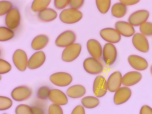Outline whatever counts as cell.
Returning a JSON list of instances; mask_svg holds the SVG:
<instances>
[{"label":"cell","instance_id":"obj_43","mask_svg":"<svg viewBox=\"0 0 152 114\" xmlns=\"http://www.w3.org/2000/svg\"><path fill=\"white\" fill-rule=\"evenodd\" d=\"M150 71L152 75V64L151 65L150 68Z\"/></svg>","mask_w":152,"mask_h":114},{"label":"cell","instance_id":"obj_19","mask_svg":"<svg viewBox=\"0 0 152 114\" xmlns=\"http://www.w3.org/2000/svg\"><path fill=\"white\" fill-rule=\"evenodd\" d=\"M117 31L122 35L130 37L134 34L135 31L133 27L129 23L124 21H118L115 24Z\"/></svg>","mask_w":152,"mask_h":114},{"label":"cell","instance_id":"obj_13","mask_svg":"<svg viewBox=\"0 0 152 114\" xmlns=\"http://www.w3.org/2000/svg\"><path fill=\"white\" fill-rule=\"evenodd\" d=\"M132 43L134 47L138 50L143 53H147L149 50V45L147 38L139 33L135 34L132 38Z\"/></svg>","mask_w":152,"mask_h":114},{"label":"cell","instance_id":"obj_40","mask_svg":"<svg viewBox=\"0 0 152 114\" xmlns=\"http://www.w3.org/2000/svg\"><path fill=\"white\" fill-rule=\"evenodd\" d=\"M140 114H152V108L147 105H144L141 107Z\"/></svg>","mask_w":152,"mask_h":114},{"label":"cell","instance_id":"obj_35","mask_svg":"<svg viewBox=\"0 0 152 114\" xmlns=\"http://www.w3.org/2000/svg\"><path fill=\"white\" fill-rule=\"evenodd\" d=\"M12 68L10 64L6 61L1 59L0 60V74H5L9 72Z\"/></svg>","mask_w":152,"mask_h":114},{"label":"cell","instance_id":"obj_28","mask_svg":"<svg viewBox=\"0 0 152 114\" xmlns=\"http://www.w3.org/2000/svg\"><path fill=\"white\" fill-rule=\"evenodd\" d=\"M14 36V32L10 29L5 27H0V41H5L8 40Z\"/></svg>","mask_w":152,"mask_h":114},{"label":"cell","instance_id":"obj_16","mask_svg":"<svg viewBox=\"0 0 152 114\" xmlns=\"http://www.w3.org/2000/svg\"><path fill=\"white\" fill-rule=\"evenodd\" d=\"M128 61L129 65L134 69L142 71L148 67L147 61L143 58L136 55H131L128 57Z\"/></svg>","mask_w":152,"mask_h":114},{"label":"cell","instance_id":"obj_1","mask_svg":"<svg viewBox=\"0 0 152 114\" xmlns=\"http://www.w3.org/2000/svg\"><path fill=\"white\" fill-rule=\"evenodd\" d=\"M83 17V14L81 12L71 8L63 10L59 15V19L62 22L68 24L78 22Z\"/></svg>","mask_w":152,"mask_h":114},{"label":"cell","instance_id":"obj_33","mask_svg":"<svg viewBox=\"0 0 152 114\" xmlns=\"http://www.w3.org/2000/svg\"><path fill=\"white\" fill-rule=\"evenodd\" d=\"M12 4L7 1H0V15L2 16L7 13L12 9Z\"/></svg>","mask_w":152,"mask_h":114},{"label":"cell","instance_id":"obj_8","mask_svg":"<svg viewBox=\"0 0 152 114\" xmlns=\"http://www.w3.org/2000/svg\"><path fill=\"white\" fill-rule=\"evenodd\" d=\"M107 82L105 78L101 75L97 76L93 84V90L94 94L98 98L104 96L107 90Z\"/></svg>","mask_w":152,"mask_h":114},{"label":"cell","instance_id":"obj_5","mask_svg":"<svg viewBox=\"0 0 152 114\" xmlns=\"http://www.w3.org/2000/svg\"><path fill=\"white\" fill-rule=\"evenodd\" d=\"M117 51L115 46L112 43H107L104 45L102 50V58L107 65H112L115 61Z\"/></svg>","mask_w":152,"mask_h":114},{"label":"cell","instance_id":"obj_27","mask_svg":"<svg viewBox=\"0 0 152 114\" xmlns=\"http://www.w3.org/2000/svg\"><path fill=\"white\" fill-rule=\"evenodd\" d=\"M51 1V0H34L32 3L31 9L34 12H39L46 8Z\"/></svg>","mask_w":152,"mask_h":114},{"label":"cell","instance_id":"obj_10","mask_svg":"<svg viewBox=\"0 0 152 114\" xmlns=\"http://www.w3.org/2000/svg\"><path fill=\"white\" fill-rule=\"evenodd\" d=\"M32 90L29 86L22 85L14 88L11 93L12 99L17 101H22L28 99L32 94Z\"/></svg>","mask_w":152,"mask_h":114},{"label":"cell","instance_id":"obj_37","mask_svg":"<svg viewBox=\"0 0 152 114\" xmlns=\"http://www.w3.org/2000/svg\"><path fill=\"white\" fill-rule=\"evenodd\" d=\"M84 0H69V6L70 8L77 10L80 8L84 4Z\"/></svg>","mask_w":152,"mask_h":114},{"label":"cell","instance_id":"obj_15","mask_svg":"<svg viewBox=\"0 0 152 114\" xmlns=\"http://www.w3.org/2000/svg\"><path fill=\"white\" fill-rule=\"evenodd\" d=\"M122 77L121 73L118 71H115L110 75L107 82V89L109 91L115 92L120 88Z\"/></svg>","mask_w":152,"mask_h":114},{"label":"cell","instance_id":"obj_24","mask_svg":"<svg viewBox=\"0 0 152 114\" xmlns=\"http://www.w3.org/2000/svg\"><path fill=\"white\" fill-rule=\"evenodd\" d=\"M57 16L56 12L50 8H47L39 12L37 14L38 19L44 22L51 21L56 19Z\"/></svg>","mask_w":152,"mask_h":114},{"label":"cell","instance_id":"obj_41","mask_svg":"<svg viewBox=\"0 0 152 114\" xmlns=\"http://www.w3.org/2000/svg\"><path fill=\"white\" fill-rule=\"evenodd\" d=\"M120 2L126 6L132 5L137 3L140 0H120Z\"/></svg>","mask_w":152,"mask_h":114},{"label":"cell","instance_id":"obj_6","mask_svg":"<svg viewBox=\"0 0 152 114\" xmlns=\"http://www.w3.org/2000/svg\"><path fill=\"white\" fill-rule=\"evenodd\" d=\"M50 80L56 86L64 87L69 85L73 78L69 73L64 72H59L54 73L50 77Z\"/></svg>","mask_w":152,"mask_h":114},{"label":"cell","instance_id":"obj_25","mask_svg":"<svg viewBox=\"0 0 152 114\" xmlns=\"http://www.w3.org/2000/svg\"><path fill=\"white\" fill-rule=\"evenodd\" d=\"M127 11V8L126 6L121 2L114 4L111 9L112 15L117 18H121L124 16Z\"/></svg>","mask_w":152,"mask_h":114},{"label":"cell","instance_id":"obj_7","mask_svg":"<svg viewBox=\"0 0 152 114\" xmlns=\"http://www.w3.org/2000/svg\"><path fill=\"white\" fill-rule=\"evenodd\" d=\"M12 61L16 67L20 71H24L28 64V58L26 53L21 49H17L12 56Z\"/></svg>","mask_w":152,"mask_h":114},{"label":"cell","instance_id":"obj_29","mask_svg":"<svg viewBox=\"0 0 152 114\" xmlns=\"http://www.w3.org/2000/svg\"><path fill=\"white\" fill-rule=\"evenodd\" d=\"M96 3L99 11L102 14L106 13L110 8L111 0H96Z\"/></svg>","mask_w":152,"mask_h":114},{"label":"cell","instance_id":"obj_20","mask_svg":"<svg viewBox=\"0 0 152 114\" xmlns=\"http://www.w3.org/2000/svg\"><path fill=\"white\" fill-rule=\"evenodd\" d=\"M142 77L140 72L132 71L126 73L122 77V83L125 86H129L138 83Z\"/></svg>","mask_w":152,"mask_h":114},{"label":"cell","instance_id":"obj_14","mask_svg":"<svg viewBox=\"0 0 152 114\" xmlns=\"http://www.w3.org/2000/svg\"><path fill=\"white\" fill-rule=\"evenodd\" d=\"M131 89L127 86L120 88L115 92L113 97L114 103L117 105L122 104L126 102L132 95Z\"/></svg>","mask_w":152,"mask_h":114},{"label":"cell","instance_id":"obj_3","mask_svg":"<svg viewBox=\"0 0 152 114\" xmlns=\"http://www.w3.org/2000/svg\"><path fill=\"white\" fill-rule=\"evenodd\" d=\"M81 49V45L78 43H74L66 47L62 53V60L66 62L72 61L79 56Z\"/></svg>","mask_w":152,"mask_h":114},{"label":"cell","instance_id":"obj_18","mask_svg":"<svg viewBox=\"0 0 152 114\" xmlns=\"http://www.w3.org/2000/svg\"><path fill=\"white\" fill-rule=\"evenodd\" d=\"M45 58V54L42 51L37 52L34 53L29 59L27 67L31 69L37 68L43 64Z\"/></svg>","mask_w":152,"mask_h":114},{"label":"cell","instance_id":"obj_34","mask_svg":"<svg viewBox=\"0 0 152 114\" xmlns=\"http://www.w3.org/2000/svg\"><path fill=\"white\" fill-rule=\"evenodd\" d=\"M12 104V101L10 98L4 96H0V110L8 109L11 107Z\"/></svg>","mask_w":152,"mask_h":114},{"label":"cell","instance_id":"obj_44","mask_svg":"<svg viewBox=\"0 0 152 114\" xmlns=\"http://www.w3.org/2000/svg\"><path fill=\"white\" fill-rule=\"evenodd\" d=\"M3 114H7V113H3Z\"/></svg>","mask_w":152,"mask_h":114},{"label":"cell","instance_id":"obj_23","mask_svg":"<svg viewBox=\"0 0 152 114\" xmlns=\"http://www.w3.org/2000/svg\"><path fill=\"white\" fill-rule=\"evenodd\" d=\"M49 41V38L46 35L40 34L37 36L33 39L31 43L32 48L35 50H39L45 47Z\"/></svg>","mask_w":152,"mask_h":114},{"label":"cell","instance_id":"obj_38","mask_svg":"<svg viewBox=\"0 0 152 114\" xmlns=\"http://www.w3.org/2000/svg\"><path fill=\"white\" fill-rule=\"evenodd\" d=\"M69 0H58L54 1V5L55 7L57 9L61 10L66 7L69 3Z\"/></svg>","mask_w":152,"mask_h":114},{"label":"cell","instance_id":"obj_32","mask_svg":"<svg viewBox=\"0 0 152 114\" xmlns=\"http://www.w3.org/2000/svg\"><path fill=\"white\" fill-rule=\"evenodd\" d=\"M15 114H34L31 107L23 104L18 105L15 109Z\"/></svg>","mask_w":152,"mask_h":114},{"label":"cell","instance_id":"obj_4","mask_svg":"<svg viewBox=\"0 0 152 114\" xmlns=\"http://www.w3.org/2000/svg\"><path fill=\"white\" fill-rule=\"evenodd\" d=\"M83 67L85 71L91 75H97L102 72L103 66L97 59L93 57L86 58L83 62Z\"/></svg>","mask_w":152,"mask_h":114},{"label":"cell","instance_id":"obj_2","mask_svg":"<svg viewBox=\"0 0 152 114\" xmlns=\"http://www.w3.org/2000/svg\"><path fill=\"white\" fill-rule=\"evenodd\" d=\"M76 39V34L74 31L67 30L58 36L55 40V44L58 47L66 48L74 44Z\"/></svg>","mask_w":152,"mask_h":114},{"label":"cell","instance_id":"obj_21","mask_svg":"<svg viewBox=\"0 0 152 114\" xmlns=\"http://www.w3.org/2000/svg\"><path fill=\"white\" fill-rule=\"evenodd\" d=\"M49 98L54 104L59 105H65L68 102V99L66 95L63 91L58 89L51 90Z\"/></svg>","mask_w":152,"mask_h":114},{"label":"cell","instance_id":"obj_17","mask_svg":"<svg viewBox=\"0 0 152 114\" xmlns=\"http://www.w3.org/2000/svg\"><path fill=\"white\" fill-rule=\"evenodd\" d=\"M87 50L90 55L97 59H100L102 54V50L99 42L96 40L90 39L86 43Z\"/></svg>","mask_w":152,"mask_h":114},{"label":"cell","instance_id":"obj_31","mask_svg":"<svg viewBox=\"0 0 152 114\" xmlns=\"http://www.w3.org/2000/svg\"><path fill=\"white\" fill-rule=\"evenodd\" d=\"M50 90L49 87L43 86L38 88L37 93V97L41 99H46L49 98Z\"/></svg>","mask_w":152,"mask_h":114},{"label":"cell","instance_id":"obj_30","mask_svg":"<svg viewBox=\"0 0 152 114\" xmlns=\"http://www.w3.org/2000/svg\"><path fill=\"white\" fill-rule=\"evenodd\" d=\"M140 30L144 35L148 37L152 36V23L145 22L140 26Z\"/></svg>","mask_w":152,"mask_h":114},{"label":"cell","instance_id":"obj_22","mask_svg":"<svg viewBox=\"0 0 152 114\" xmlns=\"http://www.w3.org/2000/svg\"><path fill=\"white\" fill-rule=\"evenodd\" d=\"M86 90L85 87L82 85L77 84L73 85L67 89V95L69 97L79 98L83 96L86 94Z\"/></svg>","mask_w":152,"mask_h":114},{"label":"cell","instance_id":"obj_26","mask_svg":"<svg viewBox=\"0 0 152 114\" xmlns=\"http://www.w3.org/2000/svg\"><path fill=\"white\" fill-rule=\"evenodd\" d=\"M81 103L83 106L88 109L94 108L98 106L100 101L96 97L92 96H87L83 98Z\"/></svg>","mask_w":152,"mask_h":114},{"label":"cell","instance_id":"obj_12","mask_svg":"<svg viewBox=\"0 0 152 114\" xmlns=\"http://www.w3.org/2000/svg\"><path fill=\"white\" fill-rule=\"evenodd\" d=\"M99 34L104 40L110 43H117L121 39V34L114 28H107L102 29L100 31Z\"/></svg>","mask_w":152,"mask_h":114},{"label":"cell","instance_id":"obj_45","mask_svg":"<svg viewBox=\"0 0 152 114\" xmlns=\"http://www.w3.org/2000/svg\"></svg>","mask_w":152,"mask_h":114},{"label":"cell","instance_id":"obj_42","mask_svg":"<svg viewBox=\"0 0 152 114\" xmlns=\"http://www.w3.org/2000/svg\"><path fill=\"white\" fill-rule=\"evenodd\" d=\"M34 114H43V111L41 108L36 106L31 107Z\"/></svg>","mask_w":152,"mask_h":114},{"label":"cell","instance_id":"obj_9","mask_svg":"<svg viewBox=\"0 0 152 114\" xmlns=\"http://www.w3.org/2000/svg\"><path fill=\"white\" fill-rule=\"evenodd\" d=\"M149 15V12L145 10H137L129 16V23L133 26H138L146 22Z\"/></svg>","mask_w":152,"mask_h":114},{"label":"cell","instance_id":"obj_11","mask_svg":"<svg viewBox=\"0 0 152 114\" xmlns=\"http://www.w3.org/2000/svg\"><path fill=\"white\" fill-rule=\"evenodd\" d=\"M20 19V16L18 9L16 7H14L6 16V25L10 29H15L19 26Z\"/></svg>","mask_w":152,"mask_h":114},{"label":"cell","instance_id":"obj_36","mask_svg":"<svg viewBox=\"0 0 152 114\" xmlns=\"http://www.w3.org/2000/svg\"><path fill=\"white\" fill-rule=\"evenodd\" d=\"M48 114H63L61 107L59 105L52 104L49 107Z\"/></svg>","mask_w":152,"mask_h":114},{"label":"cell","instance_id":"obj_39","mask_svg":"<svg viewBox=\"0 0 152 114\" xmlns=\"http://www.w3.org/2000/svg\"><path fill=\"white\" fill-rule=\"evenodd\" d=\"M71 114H85L84 108L81 105H78L74 108Z\"/></svg>","mask_w":152,"mask_h":114}]
</instances>
